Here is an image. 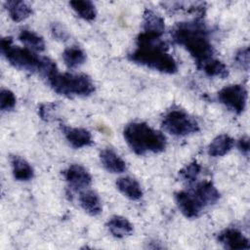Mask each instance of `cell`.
<instances>
[{
  "instance_id": "obj_1",
  "label": "cell",
  "mask_w": 250,
  "mask_h": 250,
  "mask_svg": "<svg viewBox=\"0 0 250 250\" xmlns=\"http://www.w3.org/2000/svg\"><path fill=\"white\" fill-rule=\"evenodd\" d=\"M137 48L128 55V60L134 63L150 69L173 74L178 70V64L161 36L142 32L137 37Z\"/></svg>"
},
{
  "instance_id": "obj_12",
  "label": "cell",
  "mask_w": 250,
  "mask_h": 250,
  "mask_svg": "<svg viewBox=\"0 0 250 250\" xmlns=\"http://www.w3.org/2000/svg\"><path fill=\"white\" fill-rule=\"evenodd\" d=\"M62 133L65 140L73 148H81L89 146L93 144L91 133L84 128L63 126Z\"/></svg>"
},
{
  "instance_id": "obj_27",
  "label": "cell",
  "mask_w": 250,
  "mask_h": 250,
  "mask_svg": "<svg viewBox=\"0 0 250 250\" xmlns=\"http://www.w3.org/2000/svg\"><path fill=\"white\" fill-rule=\"evenodd\" d=\"M234 62L238 67L247 71L249 68V48L244 47L239 49L235 54Z\"/></svg>"
},
{
  "instance_id": "obj_8",
  "label": "cell",
  "mask_w": 250,
  "mask_h": 250,
  "mask_svg": "<svg viewBox=\"0 0 250 250\" xmlns=\"http://www.w3.org/2000/svg\"><path fill=\"white\" fill-rule=\"evenodd\" d=\"M218 242L226 249L229 250H248V238L237 229L229 228L221 231L218 235Z\"/></svg>"
},
{
  "instance_id": "obj_21",
  "label": "cell",
  "mask_w": 250,
  "mask_h": 250,
  "mask_svg": "<svg viewBox=\"0 0 250 250\" xmlns=\"http://www.w3.org/2000/svg\"><path fill=\"white\" fill-rule=\"evenodd\" d=\"M209 77H217L224 79L229 76L228 66L221 61L212 58L198 67Z\"/></svg>"
},
{
  "instance_id": "obj_28",
  "label": "cell",
  "mask_w": 250,
  "mask_h": 250,
  "mask_svg": "<svg viewBox=\"0 0 250 250\" xmlns=\"http://www.w3.org/2000/svg\"><path fill=\"white\" fill-rule=\"evenodd\" d=\"M51 32L55 38L61 41H65L69 37L66 28L60 22H53L51 24Z\"/></svg>"
},
{
  "instance_id": "obj_15",
  "label": "cell",
  "mask_w": 250,
  "mask_h": 250,
  "mask_svg": "<svg viewBox=\"0 0 250 250\" xmlns=\"http://www.w3.org/2000/svg\"><path fill=\"white\" fill-rule=\"evenodd\" d=\"M108 231L116 238H124L133 232L132 224L122 216H112L106 223Z\"/></svg>"
},
{
  "instance_id": "obj_24",
  "label": "cell",
  "mask_w": 250,
  "mask_h": 250,
  "mask_svg": "<svg viewBox=\"0 0 250 250\" xmlns=\"http://www.w3.org/2000/svg\"><path fill=\"white\" fill-rule=\"evenodd\" d=\"M69 5L73 11L85 21H94L97 16V10L93 2L88 0H74L70 1Z\"/></svg>"
},
{
  "instance_id": "obj_20",
  "label": "cell",
  "mask_w": 250,
  "mask_h": 250,
  "mask_svg": "<svg viewBox=\"0 0 250 250\" xmlns=\"http://www.w3.org/2000/svg\"><path fill=\"white\" fill-rule=\"evenodd\" d=\"M79 203L83 210L91 216H98L103 210L101 199L93 190L81 192L79 195Z\"/></svg>"
},
{
  "instance_id": "obj_14",
  "label": "cell",
  "mask_w": 250,
  "mask_h": 250,
  "mask_svg": "<svg viewBox=\"0 0 250 250\" xmlns=\"http://www.w3.org/2000/svg\"><path fill=\"white\" fill-rule=\"evenodd\" d=\"M143 24L144 32L149 34L162 36L165 31V22L163 18L150 9L145 10Z\"/></svg>"
},
{
  "instance_id": "obj_7",
  "label": "cell",
  "mask_w": 250,
  "mask_h": 250,
  "mask_svg": "<svg viewBox=\"0 0 250 250\" xmlns=\"http://www.w3.org/2000/svg\"><path fill=\"white\" fill-rule=\"evenodd\" d=\"M218 99L229 110L239 115L246 107L247 91L240 84L228 85L218 92Z\"/></svg>"
},
{
  "instance_id": "obj_2",
  "label": "cell",
  "mask_w": 250,
  "mask_h": 250,
  "mask_svg": "<svg viewBox=\"0 0 250 250\" xmlns=\"http://www.w3.org/2000/svg\"><path fill=\"white\" fill-rule=\"evenodd\" d=\"M171 35L175 43L189 53L197 67L213 58L214 47L209 32L202 21L179 22L173 27Z\"/></svg>"
},
{
  "instance_id": "obj_22",
  "label": "cell",
  "mask_w": 250,
  "mask_h": 250,
  "mask_svg": "<svg viewBox=\"0 0 250 250\" xmlns=\"http://www.w3.org/2000/svg\"><path fill=\"white\" fill-rule=\"evenodd\" d=\"M19 39L28 49L34 52H41L45 50V42L42 36L30 29H21L19 33Z\"/></svg>"
},
{
  "instance_id": "obj_17",
  "label": "cell",
  "mask_w": 250,
  "mask_h": 250,
  "mask_svg": "<svg viewBox=\"0 0 250 250\" xmlns=\"http://www.w3.org/2000/svg\"><path fill=\"white\" fill-rule=\"evenodd\" d=\"M118 190L131 200H139L143 196L141 185L134 178L122 177L116 181Z\"/></svg>"
},
{
  "instance_id": "obj_9",
  "label": "cell",
  "mask_w": 250,
  "mask_h": 250,
  "mask_svg": "<svg viewBox=\"0 0 250 250\" xmlns=\"http://www.w3.org/2000/svg\"><path fill=\"white\" fill-rule=\"evenodd\" d=\"M64 180L69 187L76 190L88 188L92 183L90 173L79 164H72L63 171Z\"/></svg>"
},
{
  "instance_id": "obj_4",
  "label": "cell",
  "mask_w": 250,
  "mask_h": 250,
  "mask_svg": "<svg viewBox=\"0 0 250 250\" xmlns=\"http://www.w3.org/2000/svg\"><path fill=\"white\" fill-rule=\"evenodd\" d=\"M123 136L127 145L138 155L162 152L167 145L166 137L145 122L129 123L123 130Z\"/></svg>"
},
{
  "instance_id": "obj_16",
  "label": "cell",
  "mask_w": 250,
  "mask_h": 250,
  "mask_svg": "<svg viewBox=\"0 0 250 250\" xmlns=\"http://www.w3.org/2000/svg\"><path fill=\"white\" fill-rule=\"evenodd\" d=\"M11 165H12L13 176L16 180L26 182L33 178L34 170L24 158L19 155H12Z\"/></svg>"
},
{
  "instance_id": "obj_13",
  "label": "cell",
  "mask_w": 250,
  "mask_h": 250,
  "mask_svg": "<svg viewBox=\"0 0 250 250\" xmlns=\"http://www.w3.org/2000/svg\"><path fill=\"white\" fill-rule=\"evenodd\" d=\"M100 160L104 168L110 173H122L127 169L126 162L111 148H104L100 152Z\"/></svg>"
},
{
  "instance_id": "obj_23",
  "label": "cell",
  "mask_w": 250,
  "mask_h": 250,
  "mask_svg": "<svg viewBox=\"0 0 250 250\" xmlns=\"http://www.w3.org/2000/svg\"><path fill=\"white\" fill-rule=\"evenodd\" d=\"M62 60L64 64L68 68H75L85 62L86 54L81 48L77 46H72L66 48L63 51Z\"/></svg>"
},
{
  "instance_id": "obj_10",
  "label": "cell",
  "mask_w": 250,
  "mask_h": 250,
  "mask_svg": "<svg viewBox=\"0 0 250 250\" xmlns=\"http://www.w3.org/2000/svg\"><path fill=\"white\" fill-rule=\"evenodd\" d=\"M175 201L183 215L189 219L198 217L203 209V207L196 200L191 191L181 190L176 192Z\"/></svg>"
},
{
  "instance_id": "obj_29",
  "label": "cell",
  "mask_w": 250,
  "mask_h": 250,
  "mask_svg": "<svg viewBox=\"0 0 250 250\" xmlns=\"http://www.w3.org/2000/svg\"><path fill=\"white\" fill-rule=\"evenodd\" d=\"M56 104H42L39 108L40 117L45 121H50L52 119L53 113L55 111Z\"/></svg>"
},
{
  "instance_id": "obj_25",
  "label": "cell",
  "mask_w": 250,
  "mask_h": 250,
  "mask_svg": "<svg viewBox=\"0 0 250 250\" xmlns=\"http://www.w3.org/2000/svg\"><path fill=\"white\" fill-rule=\"evenodd\" d=\"M201 172V166L196 161H192L182 170L179 171V175L182 180L186 181L188 184L195 182Z\"/></svg>"
},
{
  "instance_id": "obj_5",
  "label": "cell",
  "mask_w": 250,
  "mask_h": 250,
  "mask_svg": "<svg viewBox=\"0 0 250 250\" xmlns=\"http://www.w3.org/2000/svg\"><path fill=\"white\" fill-rule=\"evenodd\" d=\"M47 81L56 93L67 98L87 97L95 92L92 78L82 73H61L57 69L47 77Z\"/></svg>"
},
{
  "instance_id": "obj_18",
  "label": "cell",
  "mask_w": 250,
  "mask_h": 250,
  "mask_svg": "<svg viewBox=\"0 0 250 250\" xmlns=\"http://www.w3.org/2000/svg\"><path fill=\"white\" fill-rule=\"evenodd\" d=\"M233 145L234 141L230 136L227 134H222L213 139V141L208 146L207 151L208 154L213 157L223 156L230 151Z\"/></svg>"
},
{
  "instance_id": "obj_26",
  "label": "cell",
  "mask_w": 250,
  "mask_h": 250,
  "mask_svg": "<svg viewBox=\"0 0 250 250\" xmlns=\"http://www.w3.org/2000/svg\"><path fill=\"white\" fill-rule=\"evenodd\" d=\"M16 97L14 93L8 89H2L0 93V108L2 111H8L15 107Z\"/></svg>"
},
{
  "instance_id": "obj_6",
  "label": "cell",
  "mask_w": 250,
  "mask_h": 250,
  "mask_svg": "<svg viewBox=\"0 0 250 250\" xmlns=\"http://www.w3.org/2000/svg\"><path fill=\"white\" fill-rule=\"evenodd\" d=\"M162 127L173 136L183 137L199 130V124L188 113L182 109H173L165 114L162 120Z\"/></svg>"
},
{
  "instance_id": "obj_19",
  "label": "cell",
  "mask_w": 250,
  "mask_h": 250,
  "mask_svg": "<svg viewBox=\"0 0 250 250\" xmlns=\"http://www.w3.org/2000/svg\"><path fill=\"white\" fill-rule=\"evenodd\" d=\"M4 6L14 21H21L32 15V8L24 1L10 0L6 1Z\"/></svg>"
},
{
  "instance_id": "obj_11",
  "label": "cell",
  "mask_w": 250,
  "mask_h": 250,
  "mask_svg": "<svg viewBox=\"0 0 250 250\" xmlns=\"http://www.w3.org/2000/svg\"><path fill=\"white\" fill-rule=\"evenodd\" d=\"M191 193L203 208L215 204L221 196L217 188L209 181H203L196 184Z\"/></svg>"
},
{
  "instance_id": "obj_30",
  "label": "cell",
  "mask_w": 250,
  "mask_h": 250,
  "mask_svg": "<svg viewBox=\"0 0 250 250\" xmlns=\"http://www.w3.org/2000/svg\"><path fill=\"white\" fill-rule=\"evenodd\" d=\"M237 147L240 150V152L244 155V156H248L249 155V147H250V143H249V138L247 136H244L242 138H240L237 142Z\"/></svg>"
},
{
  "instance_id": "obj_3",
  "label": "cell",
  "mask_w": 250,
  "mask_h": 250,
  "mask_svg": "<svg viewBox=\"0 0 250 250\" xmlns=\"http://www.w3.org/2000/svg\"><path fill=\"white\" fill-rule=\"evenodd\" d=\"M1 54L14 67L30 72H38L45 78L57 70L56 63L47 57H39L28 48H21L13 44L11 37H4L0 42Z\"/></svg>"
}]
</instances>
